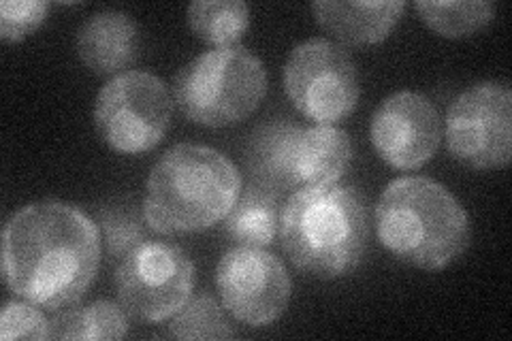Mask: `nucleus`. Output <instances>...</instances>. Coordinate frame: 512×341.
Masks as SVG:
<instances>
[{
    "instance_id": "2",
    "label": "nucleus",
    "mask_w": 512,
    "mask_h": 341,
    "mask_svg": "<svg viewBox=\"0 0 512 341\" xmlns=\"http://www.w3.org/2000/svg\"><path fill=\"white\" fill-rule=\"evenodd\" d=\"M239 190L242 175L222 152L180 143L148 177L143 220L160 235L205 231L231 214Z\"/></svg>"
},
{
    "instance_id": "7",
    "label": "nucleus",
    "mask_w": 512,
    "mask_h": 341,
    "mask_svg": "<svg viewBox=\"0 0 512 341\" xmlns=\"http://www.w3.org/2000/svg\"><path fill=\"white\" fill-rule=\"evenodd\" d=\"M173 103L163 79L148 71H124L96 96L94 126L111 150L146 154L171 126Z\"/></svg>"
},
{
    "instance_id": "22",
    "label": "nucleus",
    "mask_w": 512,
    "mask_h": 341,
    "mask_svg": "<svg viewBox=\"0 0 512 341\" xmlns=\"http://www.w3.org/2000/svg\"><path fill=\"white\" fill-rule=\"evenodd\" d=\"M101 220L109 256H126L143 243V226L131 209H101Z\"/></svg>"
},
{
    "instance_id": "10",
    "label": "nucleus",
    "mask_w": 512,
    "mask_h": 341,
    "mask_svg": "<svg viewBox=\"0 0 512 341\" xmlns=\"http://www.w3.org/2000/svg\"><path fill=\"white\" fill-rule=\"evenodd\" d=\"M446 148L463 165L502 169L512 156V90L506 81H480L461 92L446 113Z\"/></svg>"
},
{
    "instance_id": "13",
    "label": "nucleus",
    "mask_w": 512,
    "mask_h": 341,
    "mask_svg": "<svg viewBox=\"0 0 512 341\" xmlns=\"http://www.w3.org/2000/svg\"><path fill=\"white\" fill-rule=\"evenodd\" d=\"M75 50L92 73L120 75L139 58L141 35L126 13L99 11L79 26Z\"/></svg>"
},
{
    "instance_id": "4",
    "label": "nucleus",
    "mask_w": 512,
    "mask_h": 341,
    "mask_svg": "<svg viewBox=\"0 0 512 341\" xmlns=\"http://www.w3.org/2000/svg\"><path fill=\"white\" fill-rule=\"evenodd\" d=\"M378 237L395 258L438 271L468 250L470 220L453 192L429 177H399L376 207Z\"/></svg>"
},
{
    "instance_id": "17",
    "label": "nucleus",
    "mask_w": 512,
    "mask_h": 341,
    "mask_svg": "<svg viewBox=\"0 0 512 341\" xmlns=\"http://www.w3.org/2000/svg\"><path fill=\"white\" fill-rule=\"evenodd\" d=\"M126 333V314L109 301L77 307L50 322V339H122Z\"/></svg>"
},
{
    "instance_id": "9",
    "label": "nucleus",
    "mask_w": 512,
    "mask_h": 341,
    "mask_svg": "<svg viewBox=\"0 0 512 341\" xmlns=\"http://www.w3.org/2000/svg\"><path fill=\"white\" fill-rule=\"evenodd\" d=\"M195 265L188 254L165 241H143L116 269L118 301L143 322L173 318L190 301Z\"/></svg>"
},
{
    "instance_id": "15",
    "label": "nucleus",
    "mask_w": 512,
    "mask_h": 341,
    "mask_svg": "<svg viewBox=\"0 0 512 341\" xmlns=\"http://www.w3.org/2000/svg\"><path fill=\"white\" fill-rule=\"evenodd\" d=\"M280 231L276 194L252 186L227 216V235L244 248H267Z\"/></svg>"
},
{
    "instance_id": "20",
    "label": "nucleus",
    "mask_w": 512,
    "mask_h": 341,
    "mask_svg": "<svg viewBox=\"0 0 512 341\" xmlns=\"http://www.w3.org/2000/svg\"><path fill=\"white\" fill-rule=\"evenodd\" d=\"M50 5L41 0H5L0 3V37L7 43L24 41L47 18Z\"/></svg>"
},
{
    "instance_id": "5",
    "label": "nucleus",
    "mask_w": 512,
    "mask_h": 341,
    "mask_svg": "<svg viewBox=\"0 0 512 341\" xmlns=\"http://www.w3.org/2000/svg\"><path fill=\"white\" fill-rule=\"evenodd\" d=\"M350 160V137L327 124H267L254 133L248 150L254 180L269 192L331 186L346 173Z\"/></svg>"
},
{
    "instance_id": "1",
    "label": "nucleus",
    "mask_w": 512,
    "mask_h": 341,
    "mask_svg": "<svg viewBox=\"0 0 512 341\" xmlns=\"http://www.w3.org/2000/svg\"><path fill=\"white\" fill-rule=\"evenodd\" d=\"M99 265V226L71 203H30L5 224L3 275L24 301L52 312L69 307L86 295Z\"/></svg>"
},
{
    "instance_id": "8",
    "label": "nucleus",
    "mask_w": 512,
    "mask_h": 341,
    "mask_svg": "<svg viewBox=\"0 0 512 341\" xmlns=\"http://www.w3.org/2000/svg\"><path fill=\"white\" fill-rule=\"evenodd\" d=\"M284 88L299 113L327 126L348 118L361 96L355 60L344 45L327 39L295 47L284 67Z\"/></svg>"
},
{
    "instance_id": "6",
    "label": "nucleus",
    "mask_w": 512,
    "mask_h": 341,
    "mask_svg": "<svg viewBox=\"0 0 512 341\" xmlns=\"http://www.w3.org/2000/svg\"><path fill=\"white\" fill-rule=\"evenodd\" d=\"M175 103L192 122L231 126L259 109L267 94V71L248 47H214L175 77Z\"/></svg>"
},
{
    "instance_id": "12",
    "label": "nucleus",
    "mask_w": 512,
    "mask_h": 341,
    "mask_svg": "<svg viewBox=\"0 0 512 341\" xmlns=\"http://www.w3.org/2000/svg\"><path fill=\"white\" fill-rule=\"evenodd\" d=\"M370 137L387 165L412 171L434 158L442 141V118L425 94L395 92L372 116Z\"/></svg>"
},
{
    "instance_id": "11",
    "label": "nucleus",
    "mask_w": 512,
    "mask_h": 341,
    "mask_svg": "<svg viewBox=\"0 0 512 341\" xmlns=\"http://www.w3.org/2000/svg\"><path fill=\"white\" fill-rule=\"evenodd\" d=\"M216 286L224 307L250 327L274 324L291 299L293 282L278 256L237 246L220 258Z\"/></svg>"
},
{
    "instance_id": "3",
    "label": "nucleus",
    "mask_w": 512,
    "mask_h": 341,
    "mask_svg": "<svg viewBox=\"0 0 512 341\" xmlns=\"http://www.w3.org/2000/svg\"><path fill=\"white\" fill-rule=\"evenodd\" d=\"M280 239L299 271L342 278L361 265L370 239L361 194L335 184L295 190L282 207Z\"/></svg>"
},
{
    "instance_id": "18",
    "label": "nucleus",
    "mask_w": 512,
    "mask_h": 341,
    "mask_svg": "<svg viewBox=\"0 0 512 341\" xmlns=\"http://www.w3.org/2000/svg\"><path fill=\"white\" fill-rule=\"evenodd\" d=\"M414 9L431 30L448 39L468 37L485 28L495 13V5L487 0H444V3L419 0L414 3Z\"/></svg>"
},
{
    "instance_id": "19",
    "label": "nucleus",
    "mask_w": 512,
    "mask_h": 341,
    "mask_svg": "<svg viewBox=\"0 0 512 341\" xmlns=\"http://www.w3.org/2000/svg\"><path fill=\"white\" fill-rule=\"evenodd\" d=\"M169 335L175 339H231L233 329L220 303L210 295H201L173 316Z\"/></svg>"
},
{
    "instance_id": "14",
    "label": "nucleus",
    "mask_w": 512,
    "mask_h": 341,
    "mask_svg": "<svg viewBox=\"0 0 512 341\" xmlns=\"http://www.w3.org/2000/svg\"><path fill=\"white\" fill-rule=\"evenodd\" d=\"M406 9L402 0L370 3V0H316L312 13L316 22L346 45H376L391 35Z\"/></svg>"
},
{
    "instance_id": "21",
    "label": "nucleus",
    "mask_w": 512,
    "mask_h": 341,
    "mask_svg": "<svg viewBox=\"0 0 512 341\" xmlns=\"http://www.w3.org/2000/svg\"><path fill=\"white\" fill-rule=\"evenodd\" d=\"M0 339H50V322L35 303L7 301L3 318H0Z\"/></svg>"
},
{
    "instance_id": "16",
    "label": "nucleus",
    "mask_w": 512,
    "mask_h": 341,
    "mask_svg": "<svg viewBox=\"0 0 512 341\" xmlns=\"http://www.w3.org/2000/svg\"><path fill=\"white\" fill-rule=\"evenodd\" d=\"M195 35L216 47L239 45L250 26V9L242 0H197L188 7Z\"/></svg>"
}]
</instances>
